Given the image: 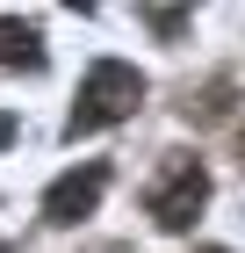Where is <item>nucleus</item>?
<instances>
[{
	"label": "nucleus",
	"mask_w": 245,
	"mask_h": 253,
	"mask_svg": "<svg viewBox=\"0 0 245 253\" xmlns=\"http://www.w3.org/2000/svg\"><path fill=\"white\" fill-rule=\"evenodd\" d=\"M238 159H245V130H238Z\"/></svg>",
	"instance_id": "39448f33"
},
{
	"label": "nucleus",
	"mask_w": 245,
	"mask_h": 253,
	"mask_svg": "<svg viewBox=\"0 0 245 253\" xmlns=\"http://www.w3.org/2000/svg\"><path fill=\"white\" fill-rule=\"evenodd\" d=\"M0 65H43V37L29 29V22L0 15Z\"/></svg>",
	"instance_id": "20e7f679"
},
{
	"label": "nucleus",
	"mask_w": 245,
	"mask_h": 253,
	"mask_svg": "<svg viewBox=\"0 0 245 253\" xmlns=\"http://www.w3.org/2000/svg\"><path fill=\"white\" fill-rule=\"evenodd\" d=\"M0 253H7V246H0Z\"/></svg>",
	"instance_id": "0eeeda50"
},
{
	"label": "nucleus",
	"mask_w": 245,
	"mask_h": 253,
	"mask_svg": "<svg viewBox=\"0 0 245 253\" xmlns=\"http://www.w3.org/2000/svg\"><path fill=\"white\" fill-rule=\"evenodd\" d=\"M137 101H144V73L123 65V58H101L94 73L79 80V101H72V116H65V137H87V130H101V123H123Z\"/></svg>",
	"instance_id": "f257e3e1"
},
{
	"label": "nucleus",
	"mask_w": 245,
	"mask_h": 253,
	"mask_svg": "<svg viewBox=\"0 0 245 253\" xmlns=\"http://www.w3.org/2000/svg\"><path fill=\"white\" fill-rule=\"evenodd\" d=\"M202 203H209V174H202V159H188V152H173L151 174V188H144V217L159 232H188L202 217Z\"/></svg>",
	"instance_id": "f03ea898"
},
{
	"label": "nucleus",
	"mask_w": 245,
	"mask_h": 253,
	"mask_svg": "<svg viewBox=\"0 0 245 253\" xmlns=\"http://www.w3.org/2000/svg\"><path fill=\"white\" fill-rule=\"evenodd\" d=\"M101 188H108V167H101V159H87V167H72V174H58V181H51L43 217H51V224H79V217H94Z\"/></svg>",
	"instance_id": "7ed1b4c3"
},
{
	"label": "nucleus",
	"mask_w": 245,
	"mask_h": 253,
	"mask_svg": "<svg viewBox=\"0 0 245 253\" xmlns=\"http://www.w3.org/2000/svg\"><path fill=\"white\" fill-rule=\"evenodd\" d=\"M209 253H224V246H209Z\"/></svg>",
	"instance_id": "423d86ee"
}]
</instances>
